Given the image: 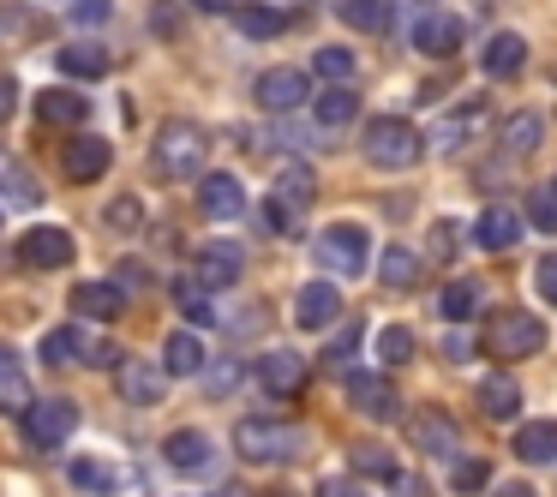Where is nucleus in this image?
<instances>
[{
	"label": "nucleus",
	"instance_id": "f257e3e1",
	"mask_svg": "<svg viewBox=\"0 0 557 497\" xmlns=\"http://www.w3.org/2000/svg\"><path fill=\"white\" fill-rule=\"evenodd\" d=\"M205 150H210L205 126L169 121V126L157 133V150H150V162H157L162 181H186V174H205Z\"/></svg>",
	"mask_w": 557,
	"mask_h": 497
},
{
	"label": "nucleus",
	"instance_id": "f03ea898",
	"mask_svg": "<svg viewBox=\"0 0 557 497\" xmlns=\"http://www.w3.org/2000/svg\"><path fill=\"white\" fill-rule=\"evenodd\" d=\"M234 449H240V461L282 468V461L300 456V425H288V420H240L234 425Z\"/></svg>",
	"mask_w": 557,
	"mask_h": 497
},
{
	"label": "nucleus",
	"instance_id": "7ed1b4c3",
	"mask_svg": "<svg viewBox=\"0 0 557 497\" xmlns=\"http://www.w3.org/2000/svg\"><path fill=\"white\" fill-rule=\"evenodd\" d=\"M420 150H425V138H420V126H413V121L384 114V121L366 126V157H372L377 169H413Z\"/></svg>",
	"mask_w": 557,
	"mask_h": 497
},
{
	"label": "nucleus",
	"instance_id": "20e7f679",
	"mask_svg": "<svg viewBox=\"0 0 557 497\" xmlns=\"http://www.w3.org/2000/svg\"><path fill=\"white\" fill-rule=\"evenodd\" d=\"M485 348H492L497 360H528V353L545 348V318H533V312H497L492 324H485Z\"/></svg>",
	"mask_w": 557,
	"mask_h": 497
},
{
	"label": "nucleus",
	"instance_id": "39448f33",
	"mask_svg": "<svg viewBox=\"0 0 557 497\" xmlns=\"http://www.w3.org/2000/svg\"><path fill=\"white\" fill-rule=\"evenodd\" d=\"M366 258H372V240H366L360 222H336V228L318 234V264H324L330 276H348L354 282L366 270Z\"/></svg>",
	"mask_w": 557,
	"mask_h": 497
},
{
	"label": "nucleus",
	"instance_id": "423d86ee",
	"mask_svg": "<svg viewBox=\"0 0 557 497\" xmlns=\"http://www.w3.org/2000/svg\"><path fill=\"white\" fill-rule=\"evenodd\" d=\"M25 432H30V444H42V449H61L66 437L78 432V401H66V396L25 401Z\"/></svg>",
	"mask_w": 557,
	"mask_h": 497
},
{
	"label": "nucleus",
	"instance_id": "0eeeda50",
	"mask_svg": "<svg viewBox=\"0 0 557 497\" xmlns=\"http://www.w3.org/2000/svg\"><path fill=\"white\" fill-rule=\"evenodd\" d=\"M61 169H66V181H78V186L102 181V174L114 169L109 138H97V133H73V138L61 145Z\"/></svg>",
	"mask_w": 557,
	"mask_h": 497
},
{
	"label": "nucleus",
	"instance_id": "6e6552de",
	"mask_svg": "<svg viewBox=\"0 0 557 497\" xmlns=\"http://www.w3.org/2000/svg\"><path fill=\"white\" fill-rule=\"evenodd\" d=\"M240 270H246V252L234 240H205L198 246V258H193V282L198 288H234V282H240Z\"/></svg>",
	"mask_w": 557,
	"mask_h": 497
},
{
	"label": "nucleus",
	"instance_id": "1a4fd4ad",
	"mask_svg": "<svg viewBox=\"0 0 557 497\" xmlns=\"http://www.w3.org/2000/svg\"><path fill=\"white\" fill-rule=\"evenodd\" d=\"M78 258V240L66 228H30L18 240V264L25 270H66Z\"/></svg>",
	"mask_w": 557,
	"mask_h": 497
},
{
	"label": "nucleus",
	"instance_id": "9d476101",
	"mask_svg": "<svg viewBox=\"0 0 557 497\" xmlns=\"http://www.w3.org/2000/svg\"><path fill=\"white\" fill-rule=\"evenodd\" d=\"M252 97L264 102L270 114H288V109H300V102H312V78H306L300 66H270Z\"/></svg>",
	"mask_w": 557,
	"mask_h": 497
},
{
	"label": "nucleus",
	"instance_id": "9b49d317",
	"mask_svg": "<svg viewBox=\"0 0 557 497\" xmlns=\"http://www.w3.org/2000/svg\"><path fill=\"white\" fill-rule=\"evenodd\" d=\"M348 377V401L360 413H372V420H396L401 401H396V384H389L384 372H342Z\"/></svg>",
	"mask_w": 557,
	"mask_h": 497
},
{
	"label": "nucleus",
	"instance_id": "f8f14e48",
	"mask_svg": "<svg viewBox=\"0 0 557 497\" xmlns=\"http://www.w3.org/2000/svg\"><path fill=\"white\" fill-rule=\"evenodd\" d=\"M114 377H121V396L138 401V408H157L162 396H169V372H157L150 360H114Z\"/></svg>",
	"mask_w": 557,
	"mask_h": 497
},
{
	"label": "nucleus",
	"instance_id": "ddd939ff",
	"mask_svg": "<svg viewBox=\"0 0 557 497\" xmlns=\"http://www.w3.org/2000/svg\"><path fill=\"white\" fill-rule=\"evenodd\" d=\"M408 432H413V444H420L425 456H456V449H461V425L449 420L444 408H420V413H408Z\"/></svg>",
	"mask_w": 557,
	"mask_h": 497
},
{
	"label": "nucleus",
	"instance_id": "4468645a",
	"mask_svg": "<svg viewBox=\"0 0 557 497\" xmlns=\"http://www.w3.org/2000/svg\"><path fill=\"white\" fill-rule=\"evenodd\" d=\"M198 210H205V222H240L246 216V186L234 181V174H205Z\"/></svg>",
	"mask_w": 557,
	"mask_h": 497
},
{
	"label": "nucleus",
	"instance_id": "2eb2a0df",
	"mask_svg": "<svg viewBox=\"0 0 557 497\" xmlns=\"http://www.w3.org/2000/svg\"><path fill=\"white\" fill-rule=\"evenodd\" d=\"M461 37H468V25H461L456 13H425L420 25H413V49L432 54V61H449V54L461 49Z\"/></svg>",
	"mask_w": 557,
	"mask_h": 497
},
{
	"label": "nucleus",
	"instance_id": "dca6fc26",
	"mask_svg": "<svg viewBox=\"0 0 557 497\" xmlns=\"http://www.w3.org/2000/svg\"><path fill=\"white\" fill-rule=\"evenodd\" d=\"M342 318V294L330 288V282H306L300 294H294V324L300 330H330Z\"/></svg>",
	"mask_w": 557,
	"mask_h": 497
},
{
	"label": "nucleus",
	"instance_id": "f3484780",
	"mask_svg": "<svg viewBox=\"0 0 557 497\" xmlns=\"http://www.w3.org/2000/svg\"><path fill=\"white\" fill-rule=\"evenodd\" d=\"M252 372H258V384H264L270 396H300V384H306V360L288 353V348H270Z\"/></svg>",
	"mask_w": 557,
	"mask_h": 497
},
{
	"label": "nucleus",
	"instance_id": "a211bd4d",
	"mask_svg": "<svg viewBox=\"0 0 557 497\" xmlns=\"http://www.w3.org/2000/svg\"><path fill=\"white\" fill-rule=\"evenodd\" d=\"M162 461H169L174 473H210L216 468V444H210L205 432H174L169 444H162Z\"/></svg>",
	"mask_w": 557,
	"mask_h": 497
},
{
	"label": "nucleus",
	"instance_id": "6ab92c4d",
	"mask_svg": "<svg viewBox=\"0 0 557 497\" xmlns=\"http://www.w3.org/2000/svg\"><path fill=\"white\" fill-rule=\"evenodd\" d=\"M521 228H528V222H521L509 204H492L480 222H473V240H480L485 252H509V246L521 240Z\"/></svg>",
	"mask_w": 557,
	"mask_h": 497
},
{
	"label": "nucleus",
	"instance_id": "aec40b11",
	"mask_svg": "<svg viewBox=\"0 0 557 497\" xmlns=\"http://www.w3.org/2000/svg\"><path fill=\"white\" fill-rule=\"evenodd\" d=\"M480 66H485V78H516L521 66H528V42H521L516 30H497V37L485 42Z\"/></svg>",
	"mask_w": 557,
	"mask_h": 497
},
{
	"label": "nucleus",
	"instance_id": "412c9836",
	"mask_svg": "<svg viewBox=\"0 0 557 497\" xmlns=\"http://www.w3.org/2000/svg\"><path fill=\"white\" fill-rule=\"evenodd\" d=\"M312 198H318V181H312V169H306V162H300V169H282V174H276V192H270V204H276L282 216H300Z\"/></svg>",
	"mask_w": 557,
	"mask_h": 497
},
{
	"label": "nucleus",
	"instance_id": "4be33fe9",
	"mask_svg": "<svg viewBox=\"0 0 557 497\" xmlns=\"http://www.w3.org/2000/svg\"><path fill=\"white\" fill-rule=\"evenodd\" d=\"M73 312L78 318H121L126 312V288H114V282H78Z\"/></svg>",
	"mask_w": 557,
	"mask_h": 497
},
{
	"label": "nucleus",
	"instance_id": "5701e85b",
	"mask_svg": "<svg viewBox=\"0 0 557 497\" xmlns=\"http://www.w3.org/2000/svg\"><path fill=\"white\" fill-rule=\"evenodd\" d=\"M516 456L528 461V468H557V420L521 425V432H516Z\"/></svg>",
	"mask_w": 557,
	"mask_h": 497
},
{
	"label": "nucleus",
	"instance_id": "b1692460",
	"mask_svg": "<svg viewBox=\"0 0 557 497\" xmlns=\"http://www.w3.org/2000/svg\"><path fill=\"white\" fill-rule=\"evenodd\" d=\"M480 121H485V102H461L456 114H444V126H437V133H432V145H437V150H444V157H449V150H461V145H468L473 133H480Z\"/></svg>",
	"mask_w": 557,
	"mask_h": 497
},
{
	"label": "nucleus",
	"instance_id": "393cba45",
	"mask_svg": "<svg viewBox=\"0 0 557 497\" xmlns=\"http://www.w3.org/2000/svg\"><path fill=\"white\" fill-rule=\"evenodd\" d=\"M37 114H42L49 126H85V121H90V102L78 97V90H61V85H54V90H42V97H37Z\"/></svg>",
	"mask_w": 557,
	"mask_h": 497
},
{
	"label": "nucleus",
	"instance_id": "a878e982",
	"mask_svg": "<svg viewBox=\"0 0 557 497\" xmlns=\"http://www.w3.org/2000/svg\"><path fill=\"white\" fill-rule=\"evenodd\" d=\"M480 408H485V420H516V413H521V389H516V377H504V372L480 377Z\"/></svg>",
	"mask_w": 557,
	"mask_h": 497
},
{
	"label": "nucleus",
	"instance_id": "bb28decb",
	"mask_svg": "<svg viewBox=\"0 0 557 497\" xmlns=\"http://www.w3.org/2000/svg\"><path fill=\"white\" fill-rule=\"evenodd\" d=\"M162 365H169V377H198L205 372V341L193 330H174L169 348H162Z\"/></svg>",
	"mask_w": 557,
	"mask_h": 497
},
{
	"label": "nucleus",
	"instance_id": "cd10ccee",
	"mask_svg": "<svg viewBox=\"0 0 557 497\" xmlns=\"http://www.w3.org/2000/svg\"><path fill=\"white\" fill-rule=\"evenodd\" d=\"M54 66H61V78H102L109 73V54H102L97 42H66Z\"/></svg>",
	"mask_w": 557,
	"mask_h": 497
},
{
	"label": "nucleus",
	"instance_id": "c85d7f7f",
	"mask_svg": "<svg viewBox=\"0 0 557 497\" xmlns=\"http://www.w3.org/2000/svg\"><path fill=\"white\" fill-rule=\"evenodd\" d=\"M318 121L336 133V126H354L360 121V97H354V85H330L324 97H318Z\"/></svg>",
	"mask_w": 557,
	"mask_h": 497
},
{
	"label": "nucleus",
	"instance_id": "c756f323",
	"mask_svg": "<svg viewBox=\"0 0 557 497\" xmlns=\"http://www.w3.org/2000/svg\"><path fill=\"white\" fill-rule=\"evenodd\" d=\"M240 37L246 42H270V37H282V30H288V13H282V7H240Z\"/></svg>",
	"mask_w": 557,
	"mask_h": 497
},
{
	"label": "nucleus",
	"instance_id": "7c9ffc66",
	"mask_svg": "<svg viewBox=\"0 0 557 497\" xmlns=\"http://www.w3.org/2000/svg\"><path fill=\"white\" fill-rule=\"evenodd\" d=\"M0 192H13V204H42V186L30 181V169L18 157H7V150H0Z\"/></svg>",
	"mask_w": 557,
	"mask_h": 497
},
{
	"label": "nucleus",
	"instance_id": "2f4dec72",
	"mask_svg": "<svg viewBox=\"0 0 557 497\" xmlns=\"http://www.w3.org/2000/svg\"><path fill=\"white\" fill-rule=\"evenodd\" d=\"M336 18L348 30H389V0H336Z\"/></svg>",
	"mask_w": 557,
	"mask_h": 497
},
{
	"label": "nucleus",
	"instance_id": "473e14b6",
	"mask_svg": "<svg viewBox=\"0 0 557 497\" xmlns=\"http://www.w3.org/2000/svg\"><path fill=\"white\" fill-rule=\"evenodd\" d=\"M377 276H384V288L413 294V288H420V258H413L408 246H389V252H384V270H377Z\"/></svg>",
	"mask_w": 557,
	"mask_h": 497
},
{
	"label": "nucleus",
	"instance_id": "72a5a7b5",
	"mask_svg": "<svg viewBox=\"0 0 557 497\" xmlns=\"http://www.w3.org/2000/svg\"><path fill=\"white\" fill-rule=\"evenodd\" d=\"M66 473H73V485H85V492H114V485H121V468H114V461H102V456L66 461Z\"/></svg>",
	"mask_w": 557,
	"mask_h": 497
},
{
	"label": "nucleus",
	"instance_id": "f704fd0d",
	"mask_svg": "<svg viewBox=\"0 0 557 497\" xmlns=\"http://www.w3.org/2000/svg\"><path fill=\"white\" fill-rule=\"evenodd\" d=\"M348 468L366 473V480H396V456H389L384 444H348Z\"/></svg>",
	"mask_w": 557,
	"mask_h": 497
},
{
	"label": "nucleus",
	"instance_id": "c9c22d12",
	"mask_svg": "<svg viewBox=\"0 0 557 497\" xmlns=\"http://www.w3.org/2000/svg\"><path fill=\"white\" fill-rule=\"evenodd\" d=\"M30 401V384H25V365H18V353L0 341V408H25Z\"/></svg>",
	"mask_w": 557,
	"mask_h": 497
},
{
	"label": "nucleus",
	"instance_id": "e433bc0d",
	"mask_svg": "<svg viewBox=\"0 0 557 497\" xmlns=\"http://www.w3.org/2000/svg\"><path fill=\"white\" fill-rule=\"evenodd\" d=\"M473 312H480V288H473V282H449V288L437 294V318H444V324H468Z\"/></svg>",
	"mask_w": 557,
	"mask_h": 497
},
{
	"label": "nucleus",
	"instance_id": "4c0bfd02",
	"mask_svg": "<svg viewBox=\"0 0 557 497\" xmlns=\"http://www.w3.org/2000/svg\"><path fill=\"white\" fill-rule=\"evenodd\" d=\"M102 228H114V234H138V228H145V204H138L133 192H121L109 210H102Z\"/></svg>",
	"mask_w": 557,
	"mask_h": 497
},
{
	"label": "nucleus",
	"instance_id": "58836bf2",
	"mask_svg": "<svg viewBox=\"0 0 557 497\" xmlns=\"http://www.w3.org/2000/svg\"><path fill=\"white\" fill-rule=\"evenodd\" d=\"M540 133H545V121H540L533 109H521V114H509V126H504V145L521 157V150H533V145H540Z\"/></svg>",
	"mask_w": 557,
	"mask_h": 497
},
{
	"label": "nucleus",
	"instance_id": "ea45409f",
	"mask_svg": "<svg viewBox=\"0 0 557 497\" xmlns=\"http://www.w3.org/2000/svg\"><path fill=\"white\" fill-rule=\"evenodd\" d=\"M377 360H384V365H408L413 360V330H401V324L377 330Z\"/></svg>",
	"mask_w": 557,
	"mask_h": 497
},
{
	"label": "nucleus",
	"instance_id": "a19ab883",
	"mask_svg": "<svg viewBox=\"0 0 557 497\" xmlns=\"http://www.w3.org/2000/svg\"><path fill=\"white\" fill-rule=\"evenodd\" d=\"M528 216H533V228H540V234H557V181L533 186V198H528Z\"/></svg>",
	"mask_w": 557,
	"mask_h": 497
},
{
	"label": "nucleus",
	"instance_id": "79ce46f5",
	"mask_svg": "<svg viewBox=\"0 0 557 497\" xmlns=\"http://www.w3.org/2000/svg\"><path fill=\"white\" fill-rule=\"evenodd\" d=\"M78 353H85L78 330H49V336H42V360H49V365H73Z\"/></svg>",
	"mask_w": 557,
	"mask_h": 497
},
{
	"label": "nucleus",
	"instance_id": "37998d69",
	"mask_svg": "<svg viewBox=\"0 0 557 497\" xmlns=\"http://www.w3.org/2000/svg\"><path fill=\"white\" fill-rule=\"evenodd\" d=\"M174 294H181V312L193 318V324H205V330L216 324V312H210V288H198V282L186 276V282H181V288H174Z\"/></svg>",
	"mask_w": 557,
	"mask_h": 497
},
{
	"label": "nucleus",
	"instance_id": "c03bdc74",
	"mask_svg": "<svg viewBox=\"0 0 557 497\" xmlns=\"http://www.w3.org/2000/svg\"><path fill=\"white\" fill-rule=\"evenodd\" d=\"M312 73L330 78V85H348V78H354V54H348V49H318Z\"/></svg>",
	"mask_w": 557,
	"mask_h": 497
},
{
	"label": "nucleus",
	"instance_id": "a18cd8bd",
	"mask_svg": "<svg viewBox=\"0 0 557 497\" xmlns=\"http://www.w3.org/2000/svg\"><path fill=\"white\" fill-rule=\"evenodd\" d=\"M485 480H492V461H480V456H461L456 473H449L456 492H485Z\"/></svg>",
	"mask_w": 557,
	"mask_h": 497
},
{
	"label": "nucleus",
	"instance_id": "49530a36",
	"mask_svg": "<svg viewBox=\"0 0 557 497\" xmlns=\"http://www.w3.org/2000/svg\"><path fill=\"white\" fill-rule=\"evenodd\" d=\"M354 348H360V324L348 318V330H342L336 341H330V353H324V365H336V372H348V360H354Z\"/></svg>",
	"mask_w": 557,
	"mask_h": 497
},
{
	"label": "nucleus",
	"instance_id": "de8ad7c7",
	"mask_svg": "<svg viewBox=\"0 0 557 497\" xmlns=\"http://www.w3.org/2000/svg\"><path fill=\"white\" fill-rule=\"evenodd\" d=\"M533 288H540V300L557 306V258H540V264H533Z\"/></svg>",
	"mask_w": 557,
	"mask_h": 497
},
{
	"label": "nucleus",
	"instance_id": "09e8293b",
	"mask_svg": "<svg viewBox=\"0 0 557 497\" xmlns=\"http://www.w3.org/2000/svg\"><path fill=\"white\" fill-rule=\"evenodd\" d=\"M150 30H157L162 42H174L181 37V13H174V7H150Z\"/></svg>",
	"mask_w": 557,
	"mask_h": 497
},
{
	"label": "nucleus",
	"instance_id": "8fccbe9b",
	"mask_svg": "<svg viewBox=\"0 0 557 497\" xmlns=\"http://www.w3.org/2000/svg\"><path fill=\"white\" fill-rule=\"evenodd\" d=\"M109 13H114L109 0H78V25H102Z\"/></svg>",
	"mask_w": 557,
	"mask_h": 497
},
{
	"label": "nucleus",
	"instance_id": "3c124183",
	"mask_svg": "<svg viewBox=\"0 0 557 497\" xmlns=\"http://www.w3.org/2000/svg\"><path fill=\"white\" fill-rule=\"evenodd\" d=\"M114 288H145V264H133V258H126V264H114Z\"/></svg>",
	"mask_w": 557,
	"mask_h": 497
},
{
	"label": "nucleus",
	"instance_id": "603ef678",
	"mask_svg": "<svg viewBox=\"0 0 557 497\" xmlns=\"http://www.w3.org/2000/svg\"><path fill=\"white\" fill-rule=\"evenodd\" d=\"M432 252H456V228H449V222H437V228H432Z\"/></svg>",
	"mask_w": 557,
	"mask_h": 497
},
{
	"label": "nucleus",
	"instance_id": "864d4df0",
	"mask_svg": "<svg viewBox=\"0 0 557 497\" xmlns=\"http://www.w3.org/2000/svg\"><path fill=\"white\" fill-rule=\"evenodd\" d=\"M18 109V78H0V121Z\"/></svg>",
	"mask_w": 557,
	"mask_h": 497
},
{
	"label": "nucleus",
	"instance_id": "5fc2aeb1",
	"mask_svg": "<svg viewBox=\"0 0 557 497\" xmlns=\"http://www.w3.org/2000/svg\"><path fill=\"white\" fill-rule=\"evenodd\" d=\"M85 360L90 365H114V360H121V348H114V341H97V348H85Z\"/></svg>",
	"mask_w": 557,
	"mask_h": 497
},
{
	"label": "nucleus",
	"instance_id": "6e6d98bb",
	"mask_svg": "<svg viewBox=\"0 0 557 497\" xmlns=\"http://www.w3.org/2000/svg\"><path fill=\"white\" fill-rule=\"evenodd\" d=\"M389 485H396V497H432V485H420V480H401V473H396Z\"/></svg>",
	"mask_w": 557,
	"mask_h": 497
},
{
	"label": "nucleus",
	"instance_id": "4d7b16f0",
	"mask_svg": "<svg viewBox=\"0 0 557 497\" xmlns=\"http://www.w3.org/2000/svg\"><path fill=\"white\" fill-rule=\"evenodd\" d=\"M318 497H360V492H354L348 480H324V485H318Z\"/></svg>",
	"mask_w": 557,
	"mask_h": 497
},
{
	"label": "nucleus",
	"instance_id": "13d9d810",
	"mask_svg": "<svg viewBox=\"0 0 557 497\" xmlns=\"http://www.w3.org/2000/svg\"><path fill=\"white\" fill-rule=\"evenodd\" d=\"M193 7H205V13H234V0H193Z\"/></svg>",
	"mask_w": 557,
	"mask_h": 497
},
{
	"label": "nucleus",
	"instance_id": "bf43d9fd",
	"mask_svg": "<svg viewBox=\"0 0 557 497\" xmlns=\"http://www.w3.org/2000/svg\"><path fill=\"white\" fill-rule=\"evenodd\" d=\"M492 497H533V492H528V485H521V480H516V485H497V492H492Z\"/></svg>",
	"mask_w": 557,
	"mask_h": 497
},
{
	"label": "nucleus",
	"instance_id": "052dcab7",
	"mask_svg": "<svg viewBox=\"0 0 557 497\" xmlns=\"http://www.w3.org/2000/svg\"><path fill=\"white\" fill-rule=\"evenodd\" d=\"M216 497H240V492H216Z\"/></svg>",
	"mask_w": 557,
	"mask_h": 497
}]
</instances>
